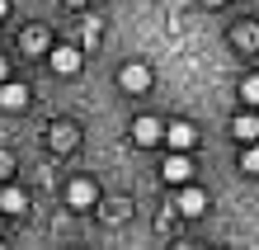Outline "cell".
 <instances>
[{
	"mask_svg": "<svg viewBox=\"0 0 259 250\" xmlns=\"http://www.w3.org/2000/svg\"><path fill=\"white\" fill-rule=\"evenodd\" d=\"M118 85H123L127 95H146V90H151V66H142V61H127V66L118 71Z\"/></svg>",
	"mask_w": 259,
	"mask_h": 250,
	"instance_id": "obj_1",
	"label": "cell"
},
{
	"mask_svg": "<svg viewBox=\"0 0 259 250\" xmlns=\"http://www.w3.org/2000/svg\"><path fill=\"white\" fill-rule=\"evenodd\" d=\"M48 61H52V71H57V76H75L85 57H80V48H52Z\"/></svg>",
	"mask_w": 259,
	"mask_h": 250,
	"instance_id": "obj_2",
	"label": "cell"
},
{
	"mask_svg": "<svg viewBox=\"0 0 259 250\" xmlns=\"http://www.w3.org/2000/svg\"><path fill=\"white\" fill-rule=\"evenodd\" d=\"M160 137H165V123H160V118H137V123H132V142H137V147H156Z\"/></svg>",
	"mask_w": 259,
	"mask_h": 250,
	"instance_id": "obj_3",
	"label": "cell"
},
{
	"mask_svg": "<svg viewBox=\"0 0 259 250\" xmlns=\"http://www.w3.org/2000/svg\"><path fill=\"white\" fill-rule=\"evenodd\" d=\"M95 198H99V189H95V184H90V180H71V189H66V203H71V208H95Z\"/></svg>",
	"mask_w": 259,
	"mask_h": 250,
	"instance_id": "obj_4",
	"label": "cell"
},
{
	"mask_svg": "<svg viewBox=\"0 0 259 250\" xmlns=\"http://www.w3.org/2000/svg\"><path fill=\"white\" fill-rule=\"evenodd\" d=\"M0 109H5V114H19V109H28V85L0 81Z\"/></svg>",
	"mask_w": 259,
	"mask_h": 250,
	"instance_id": "obj_5",
	"label": "cell"
},
{
	"mask_svg": "<svg viewBox=\"0 0 259 250\" xmlns=\"http://www.w3.org/2000/svg\"><path fill=\"white\" fill-rule=\"evenodd\" d=\"M160 142H170L175 151H189L193 142H198V132H193V123H170V128H165V137Z\"/></svg>",
	"mask_w": 259,
	"mask_h": 250,
	"instance_id": "obj_6",
	"label": "cell"
},
{
	"mask_svg": "<svg viewBox=\"0 0 259 250\" xmlns=\"http://www.w3.org/2000/svg\"><path fill=\"white\" fill-rule=\"evenodd\" d=\"M189 175H193L189 156H184V151H175L170 161H165V184H189Z\"/></svg>",
	"mask_w": 259,
	"mask_h": 250,
	"instance_id": "obj_7",
	"label": "cell"
},
{
	"mask_svg": "<svg viewBox=\"0 0 259 250\" xmlns=\"http://www.w3.org/2000/svg\"><path fill=\"white\" fill-rule=\"evenodd\" d=\"M179 212H184V217H198V212H207V194L189 184V189L179 194Z\"/></svg>",
	"mask_w": 259,
	"mask_h": 250,
	"instance_id": "obj_8",
	"label": "cell"
},
{
	"mask_svg": "<svg viewBox=\"0 0 259 250\" xmlns=\"http://www.w3.org/2000/svg\"><path fill=\"white\" fill-rule=\"evenodd\" d=\"M231 132L240 137V142H259V118H254V114H240V118L231 123Z\"/></svg>",
	"mask_w": 259,
	"mask_h": 250,
	"instance_id": "obj_9",
	"label": "cell"
},
{
	"mask_svg": "<svg viewBox=\"0 0 259 250\" xmlns=\"http://www.w3.org/2000/svg\"><path fill=\"white\" fill-rule=\"evenodd\" d=\"M24 208H28L24 189H0V212H24Z\"/></svg>",
	"mask_w": 259,
	"mask_h": 250,
	"instance_id": "obj_10",
	"label": "cell"
},
{
	"mask_svg": "<svg viewBox=\"0 0 259 250\" xmlns=\"http://www.w3.org/2000/svg\"><path fill=\"white\" fill-rule=\"evenodd\" d=\"M231 43H236V48H259V28L254 24H240V28H231Z\"/></svg>",
	"mask_w": 259,
	"mask_h": 250,
	"instance_id": "obj_11",
	"label": "cell"
},
{
	"mask_svg": "<svg viewBox=\"0 0 259 250\" xmlns=\"http://www.w3.org/2000/svg\"><path fill=\"white\" fill-rule=\"evenodd\" d=\"M52 147H75V128H71V123H52Z\"/></svg>",
	"mask_w": 259,
	"mask_h": 250,
	"instance_id": "obj_12",
	"label": "cell"
},
{
	"mask_svg": "<svg viewBox=\"0 0 259 250\" xmlns=\"http://www.w3.org/2000/svg\"><path fill=\"white\" fill-rule=\"evenodd\" d=\"M240 99H245V104H259V76H245V81H240Z\"/></svg>",
	"mask_w": 259,
	"mask_h": 250,
	"instance_id": "obj_13",
	"label": "cell"
},
{
	"mask_svg": "<svg viewBox=\"0 0 259 250\" xmlns=\"http://www.w3.org/2000/svg\"><path fill=\"white\" fill-rule=\"evenodd\" d=\"M240 170H245V175H259V147L254 142L245 147V156H240Z\"/></svg>",
	"mask_w": 259,
	"mask_h": 250,
	"instance_id": "obj_14",
	"label": "cell"
},
{
	"mask_svg": "<svg viewBox=\"0 0 259 250\" xmlns=\"http://www.w3.org/2000/svg\"><path fill=\"white\" fill-rule=\"evenodd\" d=\"M24 48H28V52H42V48H48V33H42V28H33V33H24Z\"/></svg>",
	"mask_w": 259,
	"mask_h": 250,
	"instance_id": "obj_15",
	"label": "cell"
},
{
	"mask_svg": "<svg viewBox=\"0 0 259 250\" xmlns=\"http://www.w3.org/2000/svg\"><path fill=\"white\" fill-rule=\"evenodd\" d=\"M5 76H10V61H5V57H0V81H5Z\"/></svg>",
	"mask_w": 259,
	"mask_h": 250,
	"instance_id": "obj_16",
	"label": "cell"
},
{
	"mask_svg": "<svg viewBox=\"0 0 259 250\" xmlns=\"http://www.w3.org/2000/svg\"><path fill=\"white\" fill-rule=\"evenodd\" d=\"M5 14H10V0H0V19H5Z\"/></svg>",
	"mask_w": 259,
	"mask_h": 250,
	"instance_id": "obj_17",
	"label": "cell"
},
{
	"mask_svg": "<svg viewBox=\"0 0 259 250\" xmlns=\"http://www.w3.org/2000/svg\"><path fill=\"white\" fill-rule=\"evenodd\" d=\"M66 5H85V0H66Z\"/></svg>",
	"mask_w": 259,
	"mask_h": 250,
	"instance_id": "obj_18",
	"label": "cell"
},
{
	"mask_svg": "<svg viewBox=\"0 0 259 250\" xmlns=\"http://www.w3.org/2000/svg\"><path fill=\"white\" fill-rule=\"evenodd\" d=\"M0 231H5V212H0Z\"/></svg>",
	"mask_w": 259,
	"mask_h": 250,
	"instance_id": "obj_19",
	"label": "cell"
},
{
	"mask_svg": "<svg viewBox=\"0 0 259 250\" xmlns=\"http://www.w3.org/2000/svg\"><path fill=\"white\" fill-rule=\"evenodd\" d=\"M207 5H222V0H207Z\"/></svg>",
	"mask_w": 259,
	"mask_h": 250,
	"instance_id": "obj_20",
	"label": "cell"
}]
</instances>
